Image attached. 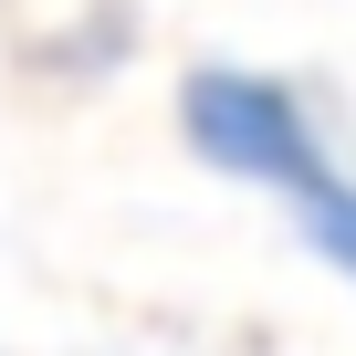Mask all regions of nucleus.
<instances>
[{"label": "nucleus", "instance_id": "obj_1", "mask_svg": "<svg viewBox=\"0 0 356 356\" xmlns=\"http://www.w3.org/2000/svg\"><path fill=\"white\" fill-rule=\"evenodd\" d=\"M178 126H189V147H200L210 168L262 178V189H283V200H304V189L335 178V157H325L314 115L293 105V84L241 74V63H200L189 84H178Z\"/></svg>", "mask_w": 356, "mask_h": 356}, {"label": "nucleus", "instance_id": "obj_2", "mask_svg": "<svg viewBox=\"0 0 356 356\" xmlns=\"http://www.w3.org/2000/svg\"><path fill=\"white\" fill-rule=\"evenodd\" d=\"M293 210H304V241H314V252H325V262H335V273L356 283V178L335 168L325 189H304Z\"/></svg>", "mask_w": 356, "mask_h": 356}]
</instances>
